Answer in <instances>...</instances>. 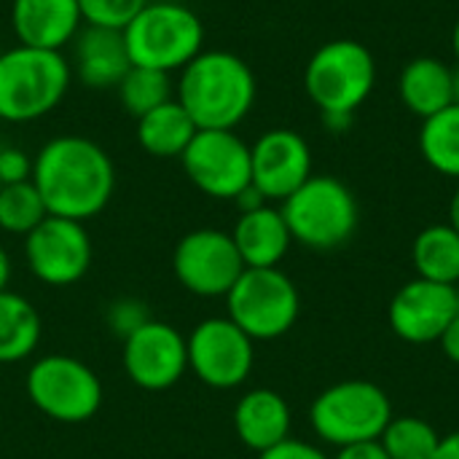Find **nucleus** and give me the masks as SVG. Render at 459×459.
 <instances>
[{
    "instance_id": "1",
    "label": "nucleus",
    "mask_w": 459,
    "mask_h": 459,
    "mask_svg": "<svg viewBox=\"0 0 459 459\" xmlns=\"http://www.w3.org/2000/svg\"><path fill=\"white\" fill-rule=\"evenodd\" d=\"M32 183L48 215L86 223L116 191V167L102 145L81 134L51 137L32 161Z\"/></svg>"
},
{
    "instance_id": "2",
    "label": "nucleus",
    "mask_w": 459,
    "mask_h": 459,
    "mask_svg": "<svg viewBox=\"0 0 459 459\" xmlns=\"http://www.w3.org/2000/svg\"><path fill=\"white\" fill-rule=\"evenodd\" d=\"M258 83L250 65L231 51H202L175 83V100L196 129H237L255 105Z\"/></svg>"
},
{
    "instance_id": "3",
    "label": "nucleus",
    "mask_w": 459,
    "mask_h": 459,
    "mask_svg": "<svg viewBox=\"0 0 459 459\" xmlns=\"http://www.w3.org/2000/svg\"><path fill=\"white\" fill-rule=\"evenodd\" d=\"M73 81L62 51L16 43L0 54V121L27 124L59 108Z\"/></svg>"
},
{
    "instance_id": "4",
    "label": "nucleus",
    "mask_w": 459,
    "mask_h": 459,
    "mask_svg": "<svg viewBox=\"0 0 459 459\" xmlns=\"http://www.w3.org/2000/svg\"><path fill=\"white\" fill-rule=\"evenodd\" d=\"M280 210L293 242L320 253L347 245L360 221L355 194L331 175H312L280 204Z\"/></svg>"
},
{
    "instance_id": "5",
    "label": "nucleus",
    "mask_w": 459,
    "mask_h": 459,
    "mask_svg": "<svg viewBox=\"0 0 459 459\" xmlns=\"http://www.w3.org/2000/svg\"><path fill=\"white\" fill-rule=\"evenodd\" d=\"M132 65L164 73L183 70L204 48V24L194 8L175 0H148L124 27Z\"/></svg>"
},
{
    "instance_id": "6",
    "label": "nucleus",
    "mask_w": 459,
    "mask_h": 459,
    "mask_svg": "<svg viewBox=\"0 0 459 459\" xmlns=\"http://www.w3.org/2000/svg\"><path fill=\"white\" fill-rule=\"evenodd\" d=\"M390 420L393 403L387 393L366 379H347L325 387L309 409L315 436L333 449L379 441Z\"/></svg>"
},
{
    "instance_id": "7",
    "label": "nucleus",
    "mask_w": 459,
    "mask_h": 459,
    "mask_svg": "<svg viewBox=\"0 0 459 459\" xmlns=\"http://www.w3.org/2000/svg\"><path fill=\"white\" fill-rule=\"evenodd\" d=\"M377 86V59L368 46L352 38L323 43L304 67L307 97L320 113L355 116Z\"/></svg>"
},
{
    "instance_id": "8",
    "label": "nucleus",
    "mask_w": 459,
    "mask_h": 459,
    "mask_svg": "<svg viewBox=\"0 0 459 459\" xmlns=\"http://www.w3.org/2000/svg\"><path fill=\"white\" fill-rule=\"evenodd\" d=\"M301 315L296 282L280 269H245L226 296V317L253 342L285 336Z\"/></svg>"
},
{
    "instance_id": "9",
    "label": "nucleus",
    "mask_w": 459,
    "mask_h": 459,
    "mask_svg": "<svg viewBox=\"0 0 459 459\" xmlns=\"http://www.w3.org/2000/svg\"><path fill=\"white\" fill-rule=\"evenodd\" d=\"M24 390L43 417L62 425L89 422L102 406L100 377L73 355L38 358L24 377Z\"/></svg>"
},
{
    "instance_id": "10",
    "label": "nucleus",
    "mask_w": 459,
    "mask_h": 459,
    "mask_svg": "<svg viewBox=\"0 0 459 459\" xmlns=\"http://www.w3.org/2000/svg\"><path fill=\"white\" fill-rule=\"evenodd\" d=\"M186 178L210 199L234 202L250 183V145L234 129H196L180 156Z\"/></svg>"
},
{
    "instance_id": "11",
    "label": "nucleus",
    "mask_w": 459,
    "mask_h": 459,
    "mask_svg": "<svg viewBox=\"0 0 459 459\" xmlns=\"http://www.w3.org/2000/svg\"><path fill=\"white\" fill-rule=\"evenodd\" d=\"M188 371L212 390L242 387L255 366V342L229 317H207L188 336Z\"/></svg>"
},
{
    "instance_id": "12",
    "label": "nucleus",
    "mask_w": 459,
    "mask_h": 459,
    "mask_svg": "<svg viewBox=\"0 0 459 459\" xmlns=\"http://www.w3.org/2000/svg\"><path fill=\"white\" fill-rule=\"evenodd\" d=\"M172 272L188 293L202 299H226L242 277L245 264L229 231L194 229L175 245Z\"/></svg>"
},
{
    "instance_id": "13",
    "label": "nucleus",
    "mask_w": 459,
    "mask_h": 459,
    "mask_svg": "<svg viewBox=\"0 0 459 459\" xmlns=\"http://www.w3.org/2000/svg\"><path fill=\"white\" fill-rule=\"evenodd\" d=\"M24 261L43 285H75L91 266V237L81 221L46 215L24 237Z\"/></svg>"
},
{
    "instance_id": "14",
    "label": "nucleus",
    "mask_w": 459,
    "mask_h": 459,
    "mask_svg": "<svg viewBox=\"0 0 459 459\" xmlns=\"http://www.w3.org/2000/svg\"><path fill=\"white\" fill-rule=\"evenodd\" d=\"M124 374L148 393H161L175 387L188 371V344L186 336L161 320L145 323L137 333L121 342Z\"/></svg>"
},
{
    "instance_id": "15",
    "label": "nucleus",
    "mask_w": 459,
    "mask_h": 459,
    "mask_svg": "<svg viewBox=\"0 0 459 459\" xmlns=\"http://www.w3.org/2000/svg\"><path fill=\"white\" fill-rule=\"evenodd\" d=\"M459 312L457 288L414 277L387 307L390 331L406 344H433Z\"/></svg>"
},
{
    "instance_id": "16",
    "label": "nucleus",
    "mask_w": 459,
    "mask_h": 459,
    "mask_svg": "<svg viewBox=\"0 0 459 459\" xmlns=\"http://www.w3.org/2000/svg\"><path fill=\"white\" fill-rule=\"evenodd\" d=\"M253 186L269 202H285L299 191L312 172V148L293 129H269L250 145Z\"/></svg>"
},
{
    "instance_id": "17",
    "label": "nucleus",
    "mask_w": 459,
    "mask_h": 459,
    "mask_svg": "<svg viewBox=\"0 0 459 459\" xmlns=\"http://www.w3.org/2000/svg\"><path fill=\"white\" fill-rule=\"evenodd\" d=\"M132 59L124 40V30L86 24L73 38L70 70L89 89H116L129 73Z\"/></svg>"
},
{
    "instance_id": "18",
    "label": "nucleus",
    "mask_w": 459,
    "mask_h": 459,
    "mask_svg": "<svg viewBox=\"0 0 459 459\" xmlns=\"http://www.w3.org/2000/svg\"><path fill=\"white\" fill-rule=\"evenodd\" d=\"M81 24L78 0H11V27L24 46L62 51L73 43Z\"/></svg>"
},
{
    "instance_id": "19",
    "label": "nucleus",
    "mask_w": 459,
    "mask_h": 459,
    "mask_svg": "<svg viewBox=\"0 0 459 459\" xmlns=\"http://www.w3.org/2000/svg\"><path fill=\"white\" fill-rule=\"evenodd\" d=\"M293 411L288 401L269 387L245 393L234 406V430L237 438L255 455L290 438Z\"/></svg>"
},
{
    "instance_id": "20",
    "label": "nucleus",
    "mask_w": 459,
    "mask_h": 459,
    "mask_svg": "<svg viewBox=\"0 0 459 459\" xmlns=\"http://www.w3.org/2000/svg\"><path fill=\"white\" fill-rule=\"evenodd\" d=\"M245 269H272L288 255L293 237L282 218V210L264 204L253 212H239L234 229L229 231Z\"/></svg>"
},
{
    "instance_id": "21",
    "label": "nucleus",
    "mask_w": 459,
    "mask_h": 459,
    "mask_svg": "<svg viewBox=\"0 0 459 459\" xmlns=\"http://www.w3.org/2000/svg\"><path fill=\"white\" fill-rule=\"evenodd\" d=\"M398 94L406 110L425 121L455 105V70L436 56H417L401 70Z\"/></svg>"
},
{
    "instance_id": "22",
    "label": "nucleus",
    "mask_w": 459,
    "mask_h": 459,
    "mask_svg": "<svg viewBox=\"0 0 459 459\" xmlns=\"http://www.w3.org/2000/svg\"><path fill=\"white\" fill-rule=\"evenodd\" d=\"M43 339L40 312L30 299L13 290L0 293V366L32 358Z\"/></svg>"
},
{
    "instance_id": "23",
    "label": "nucleus",
    "mask_w": 459,
    "mask_h": 459,
    "mask_svg": "<svg viewBox=\"0 0 459 459\" xmlns=\"http://www.w3.org/2000/svg\"><path fill=\"white\" fill-rule=\"evenodd\" d=\"M194 134L196 124L178 100H169L137 118V143L156 159H180Z\"/></svg>"
},
{
    "instance_id": "24",
    "label": "nucleus",
    "mask_w": 459,
    "mask_h": 459,
    "mask_svg": "<svg viewBox=\"0 0 459 459\" xmlns=\"http://www.w3.org/2000/svg\"><path fill=\"white\" fill-rule=\"evenodd\" d=\"M411 264L417 277L459 285V231L452 223H433L422 229L411 245Z\"/></svg>"
},
{
    "instance_id": "25",
    "label": "nucleus",
    "mask_w": 459,
    "mask_h": 459,
    "mask_svg": "<svg viewBox=\"0 0 459 459\" xmlns=\"http://www.w3.org/2000/svg\"><path fill=\"white\" fill-rule=\"evenodd\" d=\"M420 153L430 169L459 180V105H449L420 126Z\"/></svg>"
},
{
    "instance_id": "26",
    "label": "nucleus",
    "mask_w": 459,
    "mask_h": 459,
    "mask_svg": "<svg viewBox=\"0 0 459 459\" xmlns=\"http://www.w3.org/2000/svg\"><path fill=\"white\" fill-rule=\"evenodd\" d=\"M116 91H118L121 108L134 118H140V116L156 110L159 105L175 100L172 73L153 70V67H140V65L129 67V73L121 78Z\"/></svg>"
},
{
    "instance_id": "27",
    "label": "nucleus",
    "mask_w": 459,
    "mask_h": 459,
    "mask_svg": "<svg viewBox=\"0 0 459 459\" xmlns=\"http://www.w3.org/2000/svg\"><path fill=\"white\" fill-rule=\"evenodd\" d=\"M441 444L438 430L414 414H403L387 422L385 433L379 436V446L390 459H430Z\"/></svg>"
},
{
    "instance_id": "28",
    "label": "nucleus",
    "mask_w": 459,
    "mask_h": 459,
    "mask_svg": "<svg viewBox=\"0 0 459 459\" xmlns=\"http://www.w3.org/2000/svg\"><path fill=\"white\" fill-rule=\"evenodd\" d=\"M48 215L32 180L0 188V231L27 237Z\"/></svg>"
},
{
    "instance_id": "29",
    "label": "nucleus",
    "mask_w": 459,
    "mask_h": 459,
    "mask_svg": "<svg viewBox=\"0 0 459 459\" xmlns=\"http://www.w3.org/2000/svg\"><path fill=\"white\" fill-rule=\"evenodd\" d=\"M78 5L86 24L124 30L148 5V0H78Z\"/></svg>"
},
{
    "instance_id": "30",
    "label": "nucleus",
    "mask_w": 459,
    "mask_h": 459,
    "mask_svg": "<svg viewBox=\"0 0 459 459\" xmlns=\"http://www.w3.org/2000/svg\"><path fill=\"white\" fill-rule=\"evenodd\" d=\"M151 309L145 301L134 299V296H124V299H116L108 312H105V323L110 325V331L124 342L129 339L132 333H137L145 323H151Z\"/></svg>"
},
{
    "instance_id": "31",
    "label": "nucleus",
    "mask_w": 459,
    "mask_h": 459,
    "mask_svg": "<svg viewBox=\"0 0 459 459\" xmlns=\"http://www.w3.org/2000/svg\"><path fill=\"white\" fill-rule=\"evenodd\" d=\"M32 156L16 145H0V180L3 186L32 180Z\"/></svg>"
},
{
    "instance_id": "32",
    "label": "nucleus",
    "mask_w": 459,
    "mask_h": 459,
    "mask_svg": "<svg viewBox=\"0 0 459 459\" xmlns=\"http://www.w3.org/2000/svg\"><path fill=\"white\" fill-rule=\"evenodd\" d=\"M258 459H331L320 446L309 444V441H301V438H285L282 444L261 452Z\"/></svg>"
},
{
    "instance_id": "33",
    "label": "nucleus",
    "mask_w": 459,
    "mask_h": 459,
    "mask_svg": "<svg viewBox=\"0 0 459 459\" xmlns=\"http://www.w3.org/2000/svg\"><path fill=\"white\" fill-rule=\"evenodd\" d=\"M331 459H390L385 455V449L379 446V441L371 444H355V446H344L336 449V457Z\"/></svg>"
},
{
    "instance_id": "34",
    "label": "nucleus",
    "mask_w": 459,
    "mask_h": 459,
    "mask_svg": "<svg viewBox=\"0 0 459 459\" xmlns=\"http://www.w3.org/2000/svg\"><path fill=\"white\" fill-rule=\"evenodd\" d=\"M438 344H441L444 355H446L452 363H457L459 366V312L455 315V320L446 325V331H444V336L438 339Z\"/></svg>"
},
{
    "instance_id": "35",
    "label": "nucleus",
    "mask_w": 459,
    "mask_h": 459,
    "mask_svg": "<svg viewBox=\"0 0 459 459\" xmlns=\"http://www.w3.org/2000/svg\"><path fill=\"white\" fill-rule=\"evenodd\" d=\"M234 204L239 207V212H253V210H258V207H264V204H272V202H269V199H266V196L253 186V183H250V186H247V188L234 199Z\"/></svg>"
},
{
    "instance_id": "36",
    "label": "nucleus",
    "mask_w": 459,
    "mask_h": 459,
    "mask_svg": "<svg viewBox=\"0 0 459 459\" xmlns=\"http://www.w3.org/2000/svg\"><path fill=\"white\" fill-rule=\"evenodd\" d=\"M430 459H459V430L449 433V436H441V444Z\"/></svg>"
},
{
    "instance_id": "37",
    "label": "nucleus",
    "mask_w": 459,
    "mask_h": 459,
    "mask_svg": "<svg viewBox=\"0 0 459 459\" xmlns=\"http://www.w3.org/2000/svg\"><path fill=\"white\" fill-rule=\"evenodd\" d=\"M355 116H347V113H323V124L328 132H347L352 126Z\"/></svg>"
},
{
    "instance_id": "38",
    "label": "nucleus",
    "mask_w": 459,
    "mask_h": 459,
    "mask_svg": "<svg viewBox=\"0 0 459 459\" xmlns=\"http://www.w3.org/2000/svg\"><path fill=\"white\" fill-rule=\"evenodd\" d=\"M8 282H11V258H8L5 247L0 245V293L8 290Z\"/></svg>"
},
{
    "instance_id": "39",
    "label": "nucleus",
    "mask_w": 459,
    "mask_h": 459,
    "mask_svg": "<svg viewBox=\"0 0 459 459\" xmlns=\"http://www.w3.org/2000/svg\"><path fill=\"white\" fill-rule=\"evenodd\" d=\"M449 223L459 231V186L457 191H455V196H452V202H449Z\"/></svg>"
},
{
    "instance_id": "40",
    "label": "nucleus",
    "mask_w": 459,
    "mask_h": 459,
    "mask_svg": "<svg viewBox=\"0 0 459 459\" xmlns=\"http://www.w3.org/2000/svg\"><path fill=\"white\" fill-rule=\"evenodd\" d=\"M452 51H455V56H457L459 62V19L457 24H455V30H452Z\"/></svg>"
},
{
    "instance_id": "41",
    "label": "nucleus",
    "mask_w": 459,
    "mask_h": 459,
    "mask_svg": "<svg viewBox=\"0 0 459 459\" xmlns=\"http://www.w3.org/2000/svg\"><path fill=\"white\" fill-rule=\"evenodd\" d=\"M455 102L459 105V67L455 70Z\"/></svg>"
},
{
    "instance_id": "42",
    "label": "nucleus",
    "mask_w": 459,
    "mask_h": 459,
    "mask_svg": "<svg viewBox=\"0 0 459 459\" xmlns=\"http://www.w3.org/2000/svg\"><path fill=\"white\" fill-rule=\"evenodd\" d=\"M0 188H3V180H0Z\"/></svg>"
}]
</instances>
